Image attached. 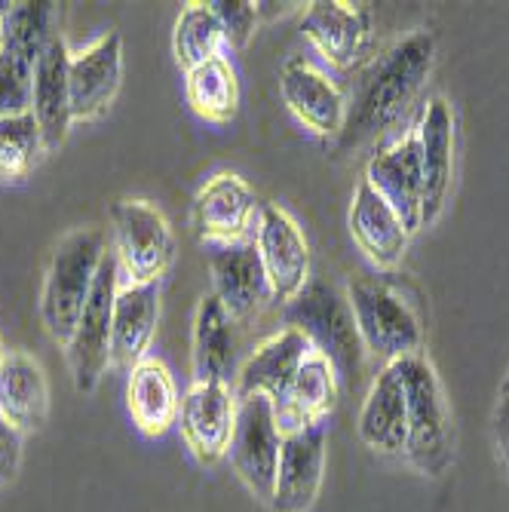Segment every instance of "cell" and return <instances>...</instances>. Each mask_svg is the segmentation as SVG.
I'll return each mask as SVG.
<instances>
[{
  "mask_svg": "<svg viewBox=\"0 0 509 512\" xmlns=\"http://www.w3.org/2000/svg\"><path fill=\"white\" fill-rule=\"evenodd\" d=\"M436 37L427 28H414L390 50H384L359 80L353 105H347V123L341 132L344 148H359L375 135L387 132L421 96L433 74Z\"/></svg>",
  "mask_w": 509,
  "mask_h": 512,
  "instance_id": "obj_1",
  "label": "cell"
},
{
  "mask_svg": "<svg viewBox=\"0 0 509 512\" xmlns=\"http://www.w3.org/2000/svg\"><path fill=\"white\" fill-rule=\"evenodd\" d=\"M405 393V460L424 479H439L454 463V424L433 362L418 353L393 362Z\"/></svg>",
  "mask_w": 509,
  "mask_h": 512,
  "instance_id": "obj_2",
  "label": "cell"
},
{
  "mask_svg": "<svg viewBox=\"0 0 509 512\" xmlns=\"http://www.w3.org/2000/svg\"><path fill=\"white\" fill-rule=\"evenodd\" d=\"M108 252L105 230L80 227L56 246L40 289V319L50 338L62 347L71 344L83 307L96 283L99 264Z\"/></svg>",
  "mask_w": 509,
  "mask_h": 512,
  "instance_id": "obj_3",
  "label": "cell"
},
{
  "mask_svg": "<svg viewBox=\"0 0 509 512\" xmlns=\"http://www.w3.org/2000/svg\"><path fill=\"white\" fill-rule=\"evenodd\" d=\"M347 304L368 356L393 365L405 356L424 353V322L411 301L378 273H359L347 286Z\"/></svg>",
  "mask_w": 509,
  "mask_h": 512,
  "instance_id": "obj_4",
  "label": "cell"
},
{
  "mask_svg": "<svg viewBox=\"0 0 509 512\" xmlns=\"http://www.w3.org/2000/svg\"><path fill=\"white\" fill-rule=\"evenodd\" d=\"M4 19V50H0V117L31 114L34 71L40 56L59 37L62 7L50 0L0 7Z\"/></svg>",
  "mask_w": 509,
  "mask_h": 512,
  "instance_id": "obj_5",
  "label": "cell"
},
{
  "mask_svg": "<svg viewBox=\"0 0 509 512\" xmlns=\"http://www.w3.org/2000/svg\"><path fill=\"white\" fill-rule=\"evenodd\" d=\"M286 329H295L307 338V344L326 356L338 378L356 381L365 365V347L356 332V319L347 304V295H341L335 286L310 279V283L283 307Z\"/></svg>",
  "mask_w": 509,
  "mask_h": 512,
  "instance_id": "obj_6",
  "label": "cell"
},
{
  "mask_svg": "<svg viewBox=\"0 0 509 512\" xmlns=\"http://www.w3.org/2000/svg\"><path fill=\"white\" fill-rule=\"evenodd\" d=\"M114 255L129 283H160L175 261V234L169 218L151 203L126 197L111 206Z\"/></svg>",
  "mask_w": 509,
  "mask_h": 512,
  "instance_id": "obj_7",
  "label": "cell"
},
{
  "mask_svg": "<svg viewBox=\"0 0 509 512\" xmlns=\"http://www.w3.org/2000/svg\"><path fill=\"white\" fill-rule=\"evenodd\" d=\"M280 448H283V427L273 402L267 396L240 399L237 427H234V439H230L227 460L234 467L237 479L246 485V491L267 506L276 488Z\"/></svg>",
  "mask_w": 509,
  "mask_h": 512,
  "instance_id": "obj_8",
  "label": "cell"
},
{
  "mask_svg": "<svg viewBox=\"0 0 509 512\" xmlns=\"http://www.w3.org/2000/svg\"><path fill=\"white\" fill-rule=\"evenodd\" d=\"M117 289H120V264H117L114 249H108L99 264L96 283H92L83 316L77 322V332H74L71 344L65 347L68 362H71V375H74V387L80 393L96 390L111 365V322H114Z\"/></svg>",
  "mask_w": 509,
  "mask_h": 512,
  "instance_id": "obj_9",
  "label": "cell"
},
{
  "mask_svg": "<svg viewBox=\"0 0 509 512\" xmlns=\"http://www.w3.org/2000/svg\"><path fill=\"white\" fill-rule=\"evenodd\" d=\"M301 34L338 71H356L375 50V19L368 4H347V0L307 4Z\"/></svg>",
  "mask_w": 509,
  "mask_h": 512,
  "instance_id": "obj_10",
  "label": "cell"
},
{
  "mask_svg": "<svg viewBox=\"0 0 509 512\" xmlns=\"http://www.w3.org/2000/svg\"><path fill=\"white\" fill-rule=\"evenodd\" d=\"M326 457L329 421L286 430L270 512H310L322 491V479H326Z\"/></svg>",
  "mask_w": 509,
  "mask_h": 512,
  "instance_id": "obj_11",
  "label": "cell"
},
{
  "mask_svg": "<svg viewBox=\"0 0 509 512\" xmlns=\"http://www.w3.org/2000/svg\"><path fill=\"white\" fill-rule=\"evenodd\" d=\"M255 249L276 301H292L310 283V249L298 221L276 203H264L255 227Z\"/></svg>",
  "mask_w": 509,
  "mask_h": 512,
  "instance_id": "obj_12",
  "label": "cell"
},
{
  "mask_svg": "<svg viewBox=\"0 0 509 512\" xmlns=\"http://www.w3.org/2000/svg\"><path fill=\"white\" fill-rule=\"evenodd\" d=\"M237 393L224 384H191V390L181 399L178 427L188 451L203 463V467H218L227 460L230 439L237 427Z\"/></svg>",
  "mask_w": 509,
  "mask_h": 512,
  "instance_id": "obj_13",
  "label": "cell"
},
{
  "mask_svg": "<svg viewBox=\"0 0 509 512\" xmlns=\"http://www.w3.org/2000/svg\"><path fill=\"white\" fill-rule=\"evenodd\" d=\"M365 181L387 200V206L408 230V237L418 234L424 227V169L414 129L368 160Z\"/></svg>",
  "mask_w": 509,
  "mask_h": 512,
  "instance_id": "obj_14",
  "label": "cell"
},
{
  "mask_svg": "<svg viewBox=\"0 0 509 512\" xmlns=\"http://www.w3.org/2000/svg\"><path fill=\"white\" fill-rule=\"evenodd\" d=\"M424 169V227L436 224L448 206L454 188V151H457V123L454 108L445 96H433L414 126Z\"/></svg>",
  "mask_w": 509,
  "mask_h": 512,
  "instance_id": "obj_15",
  "label": "cell"
},
{
  "mask_svg": "<svg viewBox=\"0 0 509 512\" xmlns=\"http://www.w3.org/2000/svg\"><path fill=\"white\" fill-rule=\"evenodd\" d=\"M261 203L246 178L234 172L212 175L197 200H194V224L200 240L212 243H243L258 227Z\"/></svg>",
  "mask_w": 509,
  "mask_h": 512,
  "instance_id": "obj_16",
  "label": "cell"
},
{
  "mask_svg": "<svg viewBox=\"0 0 509 512\" xmlns=\"http://www.w3.org/2000/svg\"><path fill=\"white\" fill-rule=\"evenodd\" d=\"M123 83V37L117 31L102 34L96 43L71 56L68 89H71V117L96 120L102 117L120 92Z\"/></svg>",
  "mask_w": 509,
  "mask_h": 512,
  "instance_id": "obj_17",
  "label": "cell"
},
{
  "mask_svg": "<svg viewBox=\"0 0 509 512\" xmlns=\"http://www.w3.org/2000/svg\"><path fill=\"white\" fill-rule=\"evenodd\" d=\"M280 92L295 120L319 138H341L347 123V99L341 86L307 59H292L283 68Z\"/></svg>",
  "mask_w": 509,
  "mask_h": 512,
  "instance_id": "obj_18",
  "label": "cell"
},
{
  "mask_svg": "<svg viewBox=\"0 0 509 512\" xmlns=\"http://www.w3.org/2000/svg\"><path fill=\"white\" fill-rule=\"evenodd\" d=\"M209 273H212V295L234 319H249L273 298L255 240L212 243Z\"/></svg>",
  "mask_w": 509,
  "mask_h": 512,
  "instance_id": "obj_19",
  "label": "cell"
},
{
  "mask_svg": "<svg viewBox=\"0 0 509 512\" xmlns=\"http://www.w3.org/2000/svg\"><path fill=\"white\" fill-rule=\"evenodd\" d=\"M310 350L313 347L307 344V338L295 329H283L273 338H267L255 353H249V359L237 371V381H234L237 399L267 396L273 408H280Z\"/></svg>",
  "mask_w": 509,
  "mask_h": 512,
  "instance_id": "obj_20",
  "label": "cell"
},
{
  "mask_svg": "<svg viewBox=\"0 0 509 512\" xmlns=\"http://www.w3.org/2000/svg\"><path fill=\"white\" fill-rule=\"evenodd\" d=\"M160 322V283H126L117 289L111 322V365L129 371L154 344Z\"/></svg>",
  "mask_w": 509,
  "mask_h": 512,
  "instance_id": "obj_21",
  "label": "cell"
},
{
  "mask_svg": "<svg viewBox=\"0 0 509 512\" xmlns=\"http://www.w3.org/2000/svg\"><path fill=\"white\" fill-rule=\"evenodd\" d=\"M359 442L381 457H405L408 424H405V393L396 365H384L372 387H368L359 417H356Z\"/></svg>",
  "mask_w": 509,
  "mask_h": 512,
  "instance_id": "obj_22",
  "label": "cell"
},
{
  "mask_svg": "<svg viewBox=\"0 0 509 512\" xmlns=\"http://www.w3.org/2000/svg\"><path fill=\"white\" fill-rule=\"evenodd\" d=\"M350 234L359 252L378 270L399 267L411 240L402 221L396 218V212L365 178L359 181L353 203H350Z\"/></svg>",
  "mask_w": 509,
  "mask_h": 512,
  "instance_id": "obj_23",
  "label": "cell"
},
{
  "mask_svg": "<svg viewBox=\"0 0 509 512\" xmlns=\"http://www.w3.org/2000/svg\"><path fill=\"white\" fill-rule=\"evenodd\" d=\"M68 65H71V53H68L65 37L59 34L50 46H46V53L37 62L34 96H31V114L40 126L46 154H53L65 145L71 120H74L71 117Z\"/></svg>",
  "mask_w": 509,
  "mask_h": 512,
  "instance_id": "obj_24",
  "label": "cell"
},
{
  "mask_svg": "<svg viewBox=\"0 0 509 512\" xmlns=\"http://www.w3.org/2000/svg\"><path fill=\"white\" fill-rule=\"evenodd\" d=\"M0 417L19 433H37L50 421V381L31 353H7L0 362Z\"/></svg>",
  "mask_w": 509,
  "mask_h": 512,
  "instance_id": "obj_25",
  "label": "cell"
},
{
  "mask_svg": "<svg viewBox=\"0 0 509 512\" xmlns=\"http://www.w3.org/2000/svg\"><path fill=\"white\" fill-rule=\"evenodd\" d=\"M237 319L224 304L206 292L194 316V384H224L237 381Z\"/></svg>",
  "mask_w": 509,
  "mask_h": 512,
  "instance_id": "obj_26",
  "label": "cell"
},
{
  "mask_svg": "<svg viewBox=\"0 0 509 512\" xmlns=\"http://www.w3.org/2000/svg\"><path fill=\"white\" fill-rule=\"evenodd\" d=\"M126 405H129L135 430L148 439H160L178 424L181 396H178L172 371L166 368L163 359L145 356L129 371Z\"/></svg>",
  "mask_w": 509,
  "mask_h": 512,
  "instance_id": "obj_27",
  "label": "cell"
},
{
  "mask_svg": "<svg viewBox=\"0 0 509 512\" xmlns=\"http://www.w3.org/2000/svg\"><path fill=\"white\" fill-rule=\"evenodd\" d=\"M338 393L341 390H338V371H335V365L322 353L310 350L307 359L298 368L292 387H289L286 402L276 408V417H280L283 433L329 421V414L338 405Z\"/></svg>",
  "mask_w": 509,
  "mask_h": 512,
  "instance_id": "obj_28",
  "label": "cell"
},
{
  "mask_svg": "<svg viewBox=\"0 0 509 512\" xmlns=\"http://www.w3.org/2000/svg\"><path fill=\"white\" fill-rule=\"evenodd\" d=\"M188 105L209 123H230L240 108V80L230 59L218 56L194 71H184Z\"/></svg>",
  "mask_w": 509,
  "mask_h": 512,
  "instance_id": "obj_29",
  "label": "cell"
},
{
  "mask_svg": "<svg viewBox=\"0 0 509 512\" xmlns=\"http://www.w3.org/2000/svg\"><path fill=\"white\" fill-rule=\"evenodd\" d=\"M175 59L181 65V71H194L197 65H206L209 59H218L224 50V34L221 25L206 4H188L181 10L178 22H175Z\"/></svg>",
  "mask_w": 509,
  "mask_h": 512,
  "instance_id": "obj_30",
  "label": "cell"
},
{
  "mask_svg": "<svg viewBox=\"0 0 509 512\" xmlns=\"http://www.w3.org/2000/svg\"><path fill=\"white\" fill-rule=\"evenodd\" d=\"M46 154L34 114L0 117V181H25Z\"/></svg>",
  "mask_w": 509,
  "mask_h": 512,
  "instance_id": "obj_31",
  "label": "cell"
},
{
  "mask_svg": "<svg viewBox=\"0 0 509 512\" xmlns=\"http://www.w3.org/2000/svg\"><path fill=\"white\" fill-rule=\"evenodd\" d=\"M209 7L221 25L227 50H243L258 28V4L249 0H209Z\"/></svg>",
  "mask_w": 509,
  "mask_h": 512,
  "instance_id": "obj_32",
  "label": "cell"
},
{
  "mask_svg": "<svg viewBox=\"0 0 509 512\" xmlns=\"http://www.w3.org/2000/svg\"><path fill=\"white\" fill-rule=\"evenodd\" d=\"M22 470V433L0 417V488L16 482Z\"/></svg>",
  "mask_w": 509,
  "mask_h": 512,
  "instance_id": "obj_33",
  "label": "cell"
},
{
  "mask_svg": "<svg viewBox=\"0 0 509 512\" xmlns=\"http://www.w3.org/2000/svg\"><path fill=\"white\" fill-rule=\"evenodd\" d=\"M494 445L503 470L509 476V393H500L497 408H494Z\"/></svg>",
  "mask_w": 509,
  "mask_h": 512,
  "instance_id": "obj_34",
  "label": "cell"
},
{
  "mask_svg": "<svg viewBox=\"0 0 509 512\" xmlns=\"http://www.w3.org/2000/svg\"><path fill=\"white\" fill-rule=\"evenodd\" d=\"M0 50H4V19H0Z\"/></svg>",
  "mask_w": 509,
  "mask_h": 512,
  "instance_id": "obj_35",
  "label": "cell"
},
{
  "mask_svg": "<svg viewBox=\"0 0 509 512\" xmlns=\"http://www.w3.org/2000/svg\"><path fill=\"white\" fill-rule=\"evenodd\" d=\"M500 393H509V371H506V378H503V390Z\"/></svg>",
  "mask_w": 509,
  "mask_h": 512,
  "instance_id": "obj_36",
  "label": "cell"
},
{
  "mask_svg": "<svg viewBox=\"0 0 509 512\" xmlns=\"http://www.w3.org/2000/svg\"><path fill=\"white\" fill-rule=\"evenodd\" d=\"M4 356H7V350H4V341H0V362H4Z\"/></svg>",
  "mask_w": 509,
  "mask_h": 512,
  "instance_id": "obj_37",
  "label": "cell"
}]
</instances>
